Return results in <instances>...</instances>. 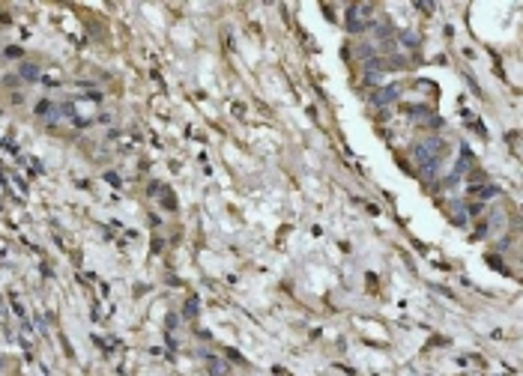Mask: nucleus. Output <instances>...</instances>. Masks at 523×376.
Returning <instances> with one entry per match:
<instances>
[{"label": "nucleus", "mask_w": 523, "mask_h": 376, "mask_svg": "<svg viewBox=\"0 0 523 376\" xmlns=\"http://www.w3.org/2000/svg\"><path fill=\"white\" fill-rule=\"evenodd\" d=\"M371 15H374V6H368V3H362V6H350V12H347V27H350L353 33L365 30Z\"/></svg>", "instance_id": "obj_1"}, {"label": "nucleus", "mask_w": 523, "mask_h": 376, "mask_svg": "<svg viewBox=\"0 0 523 376\" xmlns=\"http://www.w3.org/2000/svg\"><path fill=\"white\" fill-rule=\"evenodd\" d=\"M18 75H21V81H27V84H33V81H39V66H33V63H21V69H18Z\"/></svg>", "instance_id": "obj_2"}, {"label": "nucleus", "mask_w": 523, "mask_h": 376, "mask_svg": "<svg viewBox=\"0 0 523 376\" xmlns=\"http://www.w3.org/2000/svg\"><path fill=\"white\" fill-rule=\"evenodd\" d=\"M36 114H39V117L54 120V117H57V105H54V102H48V99H42V102H39V108H36Z\"/></svg>", "instance_id": "obj_3"}, {"label": "nucleus", "mask_w": 523, "mask_h": 376, "mask_svg": "<svg viewBox=\"0 0 523 376\" xmlns=\"http://www.w3.org/2000/svg\"><path fill=\"white\" fill-rule=\"evenodd\" d=\"M398 93H401L398 87H389V90H380V93H377V99H374V105H389V102H395V99H398Z\"/></svg>", "instance_id": "obj_4"}, {"label": "nucleus", "mask_w": 523, "mask_h": 376, "mask_svg": "<svg viewBox=\"0 0 523 376\" xmlns=\"http://www.w3.org/2000/svg\"><path fill=\"white\" fill-rule=\"evenodd\" d=\"M0 370H3V355H0Z\"/></svg>", "instance_id": "obj_5"}]
</instances>
